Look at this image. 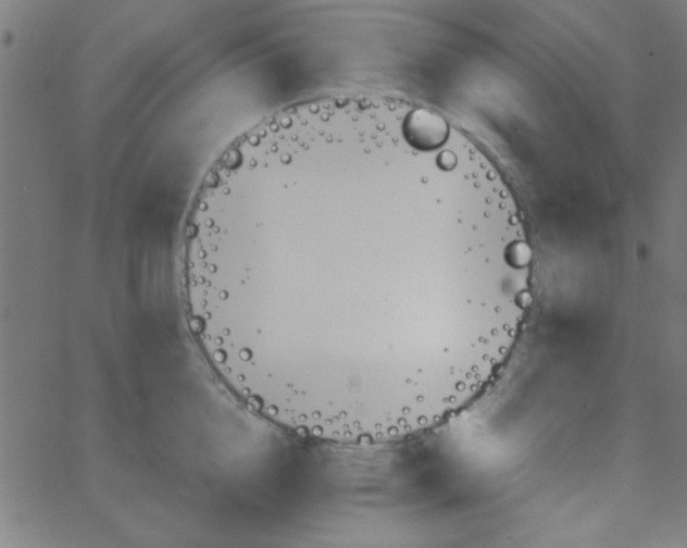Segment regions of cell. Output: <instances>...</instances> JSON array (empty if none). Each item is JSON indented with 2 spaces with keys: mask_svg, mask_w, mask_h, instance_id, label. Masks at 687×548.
I'll use <instances>...</instances> for the list:
<instances>
[{
  "mask_svg": "<svg viewBox=\"0 0 687 548\" xmlns=\"http://www.w3.org/2000/svg\"><path fill=\"white\" fill-rule=\"evenodd\" d=\"M203 274L251 352L345 394L417 393L458 375L519 285L472 219L372 186L313 192L217 239Z\"/></svg>",
  "mask_w": 687,
  "mask_h": 548,
  "instance_id": "obj_1",
  "label": "cell"
}]
</instances>
